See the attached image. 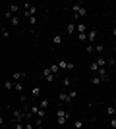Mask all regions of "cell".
I'll list each match as a JSON object with an SVG mask.
<instances>
[{"label":"cell","mask_w":116,"mask_h":129,"mask_svg":"<svg viewBox=\"0 0 116 129\" xmlns=\"http://www.w3.org/2000/svg\"><path fill=\"white\" fill-rule=\"evenodd\" d=\"M31 114H33L35 118H43V119H44V116H47V110H44V108H41L39 104H33V106H31Z\"/></svg>","instance_id":"277c9868"},{"label":"cell","mask_w":116,"mask_h":129,"mask_svg":"<svg viewBox=\"0 0 116 129\" xmlns=\"http://www.w3.org/2000/svg\"><path fill=\"white\" fill-rule=\"evenodd\" d=\"M114 52H116V46H114Z\"/></svg>","instance_id":"8d00e7d4"},{"label":"cell","mask_w":116,"mask_h":129,"mask_svg":"<svg viewBox=\"0 0 116 129\" xmlns=\"http://www.w3.org/2000/svg\"><path fill=\"white\" fill-rule=\"evenodd\" d=\"M52 44H56V46L62 44V37H60V35H54V37H52Z\"/></svg>","instance_id":"ffe728a7"},{"label":"cell","mask_w":116,"mask_h":129,"mask_svg":"<svg viewBox=\"0 0 116 129\" xmlns=\"http://www.w3.org/2000/svg\"><path fill=\"white\" fill-rule=\"evenodd\" d=\"M62 87H64V89H70V87H72V79H70V77H64V81H62Z\"/></svg>","instance_id":"e0dca14e"},{"label":"cell","mask_w":116,"mask_h":129,"mask_svg":"<svg viewBox=\"0 0 116 129\" xmlns=\"http://www.w3.org/2000/svg\"><path fill=\"white\" fill-rule=\"evenodd\" d=\"M95 50H97V52H103V50H105V46H103V44H97V46H95Z\"/></svg>","instance_id":"1f68e13d"},{"label":"cell","mask_w":116,"mask_h":129,"mask_svg":"<svg viewBox=\"0 0 116 129\" xmlns=\"http://www.w3.org/2000/svg\"><path fill=\"white\" fill-rule=\"evenodd\" d=\"M2 37H4V39H8V37H10V31H8L6 27H2Z\"/></svg>","instance_id":"4316f807"},{"label":"cell","mask_w":116,"mask_h":129,"mask_svg":"<svg viewBox=\"0 0 116 129\" xmlns=\"http://www.w3.org/2000/svg\"><path fill=\"white\" fill-rule=\"evenodd\" d=\"M99 70H101V68H99V66H97V62H93V64L89 66V71H91L93 75H97V71H99Z\"/></svg>","instance_id":"5bb4252c"},{"label":"cell","mask_w":116,"mask_h":129,"mask_svg":"<svg viewBox=\"0 0 116 129\" xmlns=\"http://www.w3.org/2000/svg\"><path fill=\"white\" fill-rule=\"evenodd\" d=\"M72 102V98H70V94H68L66 91H62L60 94H58V104H60V108L64 106V104H70Z\"/></svg>","instance_id":"5b68a950"},{"label":"cell","mask_w":116,"mask_h":129,"mask_svg":"<svg viewBox=\"0 0 116 129\" xmlns=\"http://www.w3.org/2000/svg\"><path fill=\"white\" fill-rule=\"evenodd\" d=\"M68 118H70V114H66L64 108H58V112H56V123L58 125H66Z\"/></svg>","instance_id":"3957f363"},{"label":"cell","mask_w":116,"mask_h":129,"mask_svg":"<svg viewBox=\"0 0 116 129\" xmlns=\"http://www.w3.org/2000/svg\"><path fill=\"white\" fill-rule=\"evenodd\" d=\"M97 75H99L103 81H106V79H108V71H106V68H101V70L97 71Z\"/></svg>","instance_id":"8fae6325"},{"label":"cell","mask_w":116,"mask_h":129,"mask_svg":"<svg viewBox=\"0 0 116 129\" xmlns=\"http://www.w3.org/2000/svg\"><path fill=\"white\" fill-rule=\"evenodd\" d=\"M97 66H99V68H105V66H108V60L99 58V60H97Z\"/></svg>","instance_id":"ac0fdd59"},{"label":"cell","mask_w":116,"mask_h":129,"mask_svg":"<svg viewBox=\"0 0 116 129\" xmlns=\"http://www.w3.org/2000/svg\"><path fill=\"white\" fill-rule=\"evenodd\" d=\"M72 12H74V21H77L79 17H83L87 14V8L83 4H72Z\"/></svg>","instance_id":"7a4b0ae2"},{"label":"cell","mask_w":116,"mask_h":129,"mask_svg":"<svg viewBox=\"0 0 116 129\" xmlns=\"http://www.w3.org/2000/svg\"><path fill=\"white\" fill-rule=\"evenodd\" d=\"M114 70H116V66H114Z\"/></svg>","instance_id":"74e56055"},{"label":"cell","mask_w":116,"mask_h":129,"mask_svg":"<svg viewBox=\"0 0 116 129\" xmlns=\"http://www.w3.org/2000/svg\"><path fill=\"white\" fill-rule=\"evenodd\" d=\"M39 106H41V108H44V110H47V108H49V100H41V102H39Z\"/></svg>","instance_id":"83f0119b"},{"label":"cell","mask_w":116,"mask_h":129,"mask_svg":"<svg viewBox=\"0 0 116 129\" xmlns=\"http://www.w3.org/2000/svg\"><path fill=\"white\" fill-rule=\"evenodd\" d=\"M110 125H112V129H116V118H110Z\"/></svg>","instance_id":"e575fe53"},{"label":"cell","mask_w":116,"mask_h":129,"mask_svg":"<svg viewBox=\"0 0 116 129\" xmlns=\"http://www.w3.org/2000/svg\"><path fill=\"white\" fill-rule=\"evenodd\" d=\"M4 17H6V19H12V17H14V14H12V12L8 10V12H6V14H4Z\"/></svg>","instance_id":"f546056e"},{"label":"cell","mask_w":116,"mask_h":129,"mask_svg":"<svg viewBox=\"0 0 116 129\" xmlns=\"http://www.w3.org/2000/svg\"><path fill=\"white\" fill-rule=\"evenodd\" d=\"M68 94H70V98L74 100V98L77 96V91H76V89H70V92H68Z\"/></svg>","instance_id":"484cf974"},{"label":"cell","mask_w":116,"mask_h":129,"mask_svg":"<svg viewBox=\"0 0 116 129\" xmlns=\"http://www.w3.org/2000/svg\"><path fill=\"white\" fill-rule=\"evenodd\" d=\"M27 112H29V108H21V110H14L12 112V119L16 121V123H25L27 121Z\"/></svg>","instance_id":"6da1fadb"},{"label":"cell","mask_w":116,"mask_h":129,"mask_svg":"<svg viewBox=\"0 0 116 129\" xmlns=\"http://www.w3.org/2000/svg\"><path fill=\"white\" fill-rule=\"evenodd\" d=\"M95 41H97V31L89 29L87 31V44H95Z\"/></svg>","instance_id":"52a82bcc"},{"label":"cell","mask_w":116,"mask_h":129,"mask_svg":"<svg viewBox=\"0 0 116 129\" xmlns=\"http://www.w3.org/2000/svg\"><path fill=\"white\" fill-rule=\"evenodd\" d=\"M77 41H79V43H87V33H85V35H77Z\"/></svg>","instance_id":"d4e9b609"},{"label":"cell","mask_w":116,"mask_h":129,"mask_svg":"<svg viewBox=\"0 0 116 129\" xmlns=\"http://www.w3.org/2000/svg\"><path fill=\"white\" fill-rule=\"evenodd\" d=\"M16 87V81L14 79H8V81H4V89H8V91H12Z\"/></svg>","instance_id":"4fadbf2b"},{"label":"cell","mask_w":116,"mask_h":129,"mask_svg":"<svg viewBox=\"0 0 116 129\" xmlns=\"http://www.w3.org/2000/svg\"><path fill=\"white\" fill-rule=\"evenodd\" d=\"M27 75V73H25V71H16V73H14V75H12V79L14 81H21L23 77Z\"/></svg>","instance_id":"7c38bea8"},{"label":"cell","mask_w":116,"mask_h":129,"mask_svg":"<svg viewBox=\"0 0 116 129\" xmlns=\"http://www.w3.org/2000/svg\"><path fill=\"white\" fill-rule=\"evenodd\" d=\"M91 83H93V85H101V83H103V79H101L99 75H93V77H91Z\"/></svg>","instance_id":"d6986e66"},{"label":"cell","mask_w":116,"mask_h":129,"mask_svg":"<svg viewBox=\"0 0 116 129\" xmlns=\"http://www.w3.org/2000/svg\"><path fill=\"white\" fill-rule=\"evenodd\" d=\"M58 66H60V70H74V64L72 62H66V60H60Z\"/></svg>","instance_id":"9c48e42d"},{"label":"cell","mask_w":116,"mask_h":129,"mask_svg":"<svg viewBox=\"0 0 116 129\" xmlns=\"http://www.w3.org/2000/svg\"><path fill=\"white\" fill-rule=\"evenodd\" d=\"M14 129H25V123H16V127Z\"/></svg>","instance_id":"836d02e7"},{"label":"cell","mask_w":116,"mask_h":129,"mask_svg":"<svg viewBox=\"0 0 116 129\" xmlns=\"http://www.w3.org/2000/svg\"><path fill=\"white\" fill-rule=\"evenodd\" d=\"M83 127V121L81 119H76V121H74V129H81Z\"/></svg>","instance_id":"cb8c5ba5"},{"label":"cell","mask_w":116,"mask_h":129,"mask_svg":"<svg viewBox=\"0 0 116 129\" xmlns=\"http://www.w3.org/2000/svg\"><path fill=\"white\" fill-rule=\"evenodd\" d=\"M35 23H37V19H35V17H29V25L33 27V29H35Z\"/></svg>","instance_id":"4dcf8cb0"},{"label":"cell","mask_w":116,"mask_h":129,"mask_svg":"<svg viewBox=\"0 0 116 129\" xmlns=\"http://www.w3.org/2000/svg\"><path fill=\"white\" fill-rule=\"evenodd\" d=\"M66 33H68V35H76V33H77V23L76 21H70V23H68V27H66Z\"/></svg>","instance_id":"ba28073f"},{"label":"cell","mask_w":116,"mask_h":129,"mask_svg":"<svg viewBox=\"0 0 116 129\" xmlns=\"http://www.w3.org/2000/svg\"><path fill=\"white\" fill-rule=\"evenodd\" d=\"M106 114H108L110 118H116V108L114 106H106Z\"/></svg>","instance_id":"2e32d148"},{"label":"cell","mask_w":116,"mask_h":129,"mask_svg":"<svg viewBox=\"0 0 116 129\" xmlns=\"http://www.w3.org/2000/svg\"><path fill=\"white\" fill-rule=\"evenodd\" d=\"M10 12L14 14V16H16L17 12H19V4H12V6H10Z\"/></svg>","instance_id":"44dd1931"},{"label":"cell","mask_w":116,"mask_h":129,"mask_svg":"<svg viewBox=\"0 0 116 129\" xmlns=\"http://www.w3.org/2000/svg\"><path fill=\"white\" fill-rule=\"evenodd\" d=\"M14 89H16L17 92H23V83L21 81H16V87H14Z\"/></svg>","instance_id":"7402d4cb"},{"label":"cell","mask_w":116,"mask_h":129,"mask_svg":"<svg viewBox=\"0 0 116 129\" xmlns=\"http://www.w3.org/2000/svg\"><path fill=\"white\" fill-rule=\"evenodd\" d=\"M89 29H87V25H85V23H77V35H85V33H87Z\"/></svg>","instance_id":"30bf717a"},{"label":"cell","mask_w":116,"mask_h":129,"mask_svg":"<svg viewBox=\"0 0 116 129\" xmlns=\"http://www.w3.org/2000/svg\"><path fill=\"white\" fill-rule=\"evenodd\" d=\"M85 48H87V52H93V50H95V44H87Z\"/></svg>","instance_id":"d6a6232c"},{"label":"cell","mask_w":116,"mask_h":129,"mask_svg":"<svg viewBox=\"0 0 116 129\" xmlns=\"http://www.w3.org/2000/svg\"><path fill=\"white\" fill-rule=\"evenodd\" d=\"M112 35H114V37H116V27H114V29H112Z\"/></svg>","instance_id":"d590c367"},{"label":"cell","mask_w":116,"mask_h":129,"mask_svg":"<svg viewBox=\"0 0 116 129\" xmlns=\"http://www.w3.org/2000/svg\"><path fill=\"white\" fill-rule=\"evenodd\" d=\"M58 70H60V66H58V64L50 66V71H52V73H56V71H58Z\"/></svg>","instance_id":"f1b7e54d"},{"label":"cell","mask_w":116,"mask_h":129,"mask_svg":"<svg viewBox=\"0 0 116 129\" xmlns=\"http://www.w3.org/2000/svg\"><path fill=\"white\" fill-rule=\"evenodd\" d=\"M31 94H33L35 98H39V96H41V87H37V85H35L33 89H31Z\"/></svg>","instance_id":"9a60e30c"},{"label":"cell","mask_w":116,"mask_h":129,"mask_svg":"<svg viewBox=\"0 0 116 129\" xmlns=\"http://www.w3.org/2000/svg\"><path fill=\"white\" fill-rule=\"evenodd\" d=\"M10 23H12L14 27H17V25H19V17H17V16H14V17L10 19Z\"/></svg>","instance_id":"603a6c76"},{"label":"cell","mask_w":116,"mask_h":129,"mask_svg":"<svg viewBox=\"0 0 116 129\" xmlns=\"http://www.w3.org/2000/svg\"><path fill=\"white\" fill-rule=\"evenodd\" d=\"M43 77L49 81V83H52V81H54V73L50 71V68H43Z\"/></svg>","instance_id":"8992f818"}]
</instances>
